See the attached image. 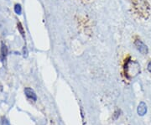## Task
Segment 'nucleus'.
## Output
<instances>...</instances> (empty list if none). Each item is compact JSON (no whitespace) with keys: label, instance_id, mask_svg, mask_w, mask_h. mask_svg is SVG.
I'll return each mask as SVG.
<instances>
[{"label":"nucleus","instance_id":"obj_9","mask_svg":"<svg viewBox=\"0 0 151 125\" xmlns=\"http://www.w3.org/2000/svg\"><path fill=\"white\" fill-rule=\"evenodd\" d=\"M27 54H28V52H27V50H26V48H24V56H27Z\"/></svg>","mask_w":151,"mask_h":125},{"label":"nucleus","instance_id":"obj_4","mask_svg":"<svg viewBox=\"0 0 151 125\" xmlns=\"http://www.w3.org/2000/svg\"><path fill=\"white\" fill-rule=\"evenodd\" d=\"M25 93L26 95V97L28 98H30L33 101L37 100V97H36V94L35 93V91L30 88H26L25 89Z\"/></svg>","mask_w":151,"mask_h":125},{"label":"nucleus","instance_id":"obj_3","mask_svg":"<svg viewBox=\"0 0 151 125\" xmlns=\"http://www.w3.org/2000/svg\"><path fill=\"white\" fill-rule=\"evenodd\" d=\"M147 105L144 102H139L138 107H137V113L139 116H144L147 113Z\"/></svg>","mask_w":151,"mask_h":125},{"label":"nucleus","instance_id":"obj_7","mask_svg":"<svg viewBox=\"0 0 151 125\" xmlns=\"http://www.w3.org/2000/svg\"><path fill=\"white\" fill-rule=\"evenodd\" d=\"M18 29H19V32H20V34L22 35V36L23 37H25V31H24V29H23V27H22V25L19 23L18 24Z\"/></svg>","mask_w":151,"mask_h":125},{"label":"nucleus","instance_id":"obj_5","mask_svg":"<svg viewBox=\"0 0 151 125\" xmlns=\"http://www.w3.org/2000/svg\"><path fill=\"white\" fill-rule=\"evenodd\" d=\"M7 54H8V49H7L6 45L2 44V47H1V55H2V57L3 58L6 57Z\"/></svg>","mask_w":151,"mask_h":125},{"label":"nucleus","instance_id":"obj_2","mask_svg":"<svg viewBox=\"0 0 151 125\" xmlns=\"http://www.w3.org/2000/svg\"><path fill=\"white\" fill-rule=\"evenodd\" d=\"M134 44H135V47L137 48V50L141 53V54H143V55H147L148 54V47H147V45L144 43V42H142L140 40H135V42H134Z\"/></svg>","mask_w":151,"mask_h":125},{"label":"nucleus","instance_id":"obj_6","mask_svg":"<svg viewBox=\"0 0 151 125\" xmlns=\"http://www.w3.org/2000/svg\"><path fill=\"white\" fill-rule=\"evenodd\" d=\"M14 11L17 14H21V12H22V9H21V6L19 4H15L14 6Z\"/></svg>","mask_w":151,"mask_h":125},{"label":"nucleus","instance_id":"obj_8","mask_svg":"<svg viewBox=\"0 0 151 125\" xmlns=\"http://www.w3.org/2000/svg\"><path fill=\"white\" fill-rule=\"evenodd\" d=\"M148 71L151 72V61L148 64Z\"/></svg>","mask_w":151,"mask_h":125},{"label":"nucleus","instance_id":"obj_1","mask_svg":"<svg viewBox=\"0 0 151 125\" xmlns=\"http://www.w3.org/2000/svg\"><path fill=\"white\" fill-rule=\"evenodd\" d=\"M124 71L128 78H133L140 73V66L137 61L129 60L126 62Z\"/></svg>","mask_w":151,"mask_h":125}]
</instances>
